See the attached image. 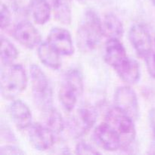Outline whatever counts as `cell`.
Listing matches in <instances>:
<instances>
[{"label":"cell","instance_id":"6da1fadb","mask_svg":"<svg viewBox=\"0 0 155 155\" xmlns=\"http://www.w3.org/2000/svg\"><path fill=\"white\" fill-rule=\"evenodd\" d=\"M102 36V21L95 10L88 9L77 29L79 48L83 52H90L100 43Z\"/></svg>","mask_w":155,"mask_h":155},{"label":"cell","instance_id":"7a4b0ae2","mask_svg":"<svg viewBox=\"0 0 155 155\" xmlns=\"http://www.w3.org/2000/svg\"><path fill=\"white\" fill-rule=\"evenodd\" d=\"M27 72L20 64L3 65L1 71V94L5 99L14 100L26 89Z\"/></svg>","mask_w":155,"mask_h":155},{"label":"cell","instance_id":"3957f363","mask_svg":"<svg viewBox=\"0 0 155 155\" xmlns=\"http://www.w3.org/2000/svg\"><path fill=\"white\" fill-rule=\"evenodd\" d=\"M32 92L35 104L40 110L46 112L53 108V92L49 80L37 64L30 67Z\"/></svg>","mask_w":155,"mask_h":155},{"label":"cell","instance_id":"277c9868","mask_svg":"<svg viewBox=\"0 0 155 155\" xmlns=\"http://www.w3.org/2000/svg\"><path fill=\"white\" fill-rule=\"evenodd\" d=\"M83 89L84 84L81 72L76 68L66 72L58 92L59 101L66 111L74 110L78 98L83 95Z\"/></svg>","mask_w":155,"mask_h":155},{"label":"cell","instance_id":"5b68a950","mask_svg":"<svg viewBox=\"0 0 155 155\" xmlns=\"http://www.w3.org/2000/svg\"><path fill=\"white\" fill-rule=\"evenodd\" d=\"M131 117L117 107L107 110L105 115V122L111 126L119 134L121 139V148H128L136 139V127Z\"/></svg>","mask_w":155,"mask_h":155},{"label":"cell","instance_id":"8992f818","mask_svg":"<svg viewBox=\"0 0 155 155\" xmlns=\"http://www.w3.org/2000/svg\"><path fill=\"white\" fill-rule=\"evenodd\" d=\"M98 114L90 105L81 106L68 122L70 134L75 139L86 135L95 124Z\"/></svg>","mask_w":155,"mask_h":155},{"label":"cell","instance_id":"52a82bcc","mask_svg":"<svg viewBox=\"0 0 155 155\" xmlns=\"http://www.w3.org/2000/svg\"><path fill=\"white\" fill-rule=\"evenodd\" d=\"M114 106L130 115L133 120H137L139 117V101L136 93L130 86H120L116 89Z\"/></svg>","mask_w":155,"mask_h":155},{"label":"cell","instance_id":"ba28073f","mask_svg":"<svg viewBox=\"0 0 155 155\" xmlns=\"http://www.w3.org/2000/svg\"><path fill=\"white\" fill-rule=\"evenodd\" d=\"M92 137L96 145L105 151H115L121 148L122 142L119 134L106 122L95 127Z\"/></svg>","mask_w":155,"mask_h":155},{"label":"cell","instance_id":"9c48e42d","mask_svg":"<svg viewBox=\"0 0 155 155\" xmlns=\"http://www.w3.org/2000/svg\"><path fill=\"white\" fill-rule=\"evenodd\" d=\"M56 135L47 127L39 123L32 124L28 129V138L30 145L38 151H46L55 143Z\"/></svg>","mask_w":155,"mask_h":155},{"label":"cell","instance_id":"30bf717a","mask_svg":"<svg viewBox=\"0 0 155 155\" xmlns=\"http://www.w3.org/2000/svg\"><path fill=\"white\" fill-rule=\"evenodd\" d=\"M129 39L136 54L145 58L152 51V40L149 30L143 24L133 25L129 32Z\"/></svg>","mask_w":155,"mask_h":155},{"label":"cell","instance_id":"8fae6325","mask_svg":"<svg viewBox=\"0 0 155 155\" xmlns=\"http://www.w3.org/2000/svg\"><path fill=\"white\" fill-rule=\"evenodd\" d=\"M15 39L21 45L29 49H33L39 46L42 37L39 30L30 22L23 21L15 25L13 30Z\"/></svg>","mask_w":155,"mask_h":155},{"label":"cell","instance_id":"7c38bea8","mask_svg":"<svg viewBox=\"0 0 155 155\" xmlns=\"http://www.w3.org/2000/svg\"><path fill=\"white\" fill-rule=\"evenodd\" d=\"M47 42L61 54L71 56L74 53V46L71 33L63 27H53L48 33Z\"/></svg>","mask_w":155,"mask_h":155},{"label":"cell","instance_id":"4fadbf2b","mask_svg":"<svg viewBox=\"0 0 155 155\" xmlns=\"http://www.w3.org/2000/svg\"><path fill=\"white\" fill-rule=\"evenodd\" d=\"M127 51L118 39H109L104 45V59L106 63L116 71L128 58Z\"/></svg>","mask_w":155,"mask_h":155},{"label":"cell","instance_id":"5bb4252c","mask_svg":"<svg viewBox=\"0 0 155 155\" xmlns=\"http://www.w3.org/2000/svg\"><path fill=\"white\" fill-rule=\"evenodd\" d=\"M9 114L12 122L18 130H28L32 125L31 110L28 105L21 100H13L9 106Z\"/></svg>","mask_w":155,"mask_h":155},{"label":"cell","instance_id":"9a60e30c","mask_svg":"<svg viewBox=\"0 0 155 155\" xmlns=\"http://www.w3.org/2000/svg\"><path fill=\"white\" fill-rule=\"evenodd\" d=\"M37 54L41 63L47 68L58 70L61 66V54L48 42H43L39 44Z\"/></svg>","mask_w":155,"mask_h":155},{"label":"cell","instance_id":"2e32d148","mask_svg":"<svg viewBox=\"0 0 155 155\" xmlns=\"http://www.w3.org/2000/svg\"><path fill=\"white\" fill-rule=\"evenodd\" d=\"M116 72L124 83L129 85L135 84L140 79V66L137 61L128 58L127 60L116 70Z\"/></svg>","mask_w":155,"mask_h":155},{"label":"cell","instance_id":"e0dca14e","mask_svg":"<svg viewBox=\"0 0 155 155\" xmlns=\"http://www.w3.org/2000/svg\"><path fill=\"white\" fill-rule=\"evenodd\" d=\"M102 31L103 35L108 39H120L124 33L122 21L114 14H107L102 21Z\"/></svg>","mask_w":155,"mask_h":155},{"label":"cell","instance_id":"ac0fdd59","mask_svg":"<svg viewBox=\"0 0 155 155\" xmlns=\"http://www.w3.org/2000/svg\"><path fill=\"white\" fill-rule=\"evenodd\" d=\"M51 8L44 0H32L29 12L36 24L42 25L50 19Z\"/></svg>","mask_w":155,"mask_h":155},{"label":"cell","instance_id":"d6986e66","mask_svg":"<svg viewBox=\"0 0 155 155\" xmlns=\"http://www.w3.org/2000/svg\"><path fill=\"white\" fill-rule=\"evenodd\" d=\"M0 54L2 64L3 65H9L15 64V61L18 58V51L9 39L2 36Z\"/></svg>","mask_w":155,"mask_h":155},{"label":"cell","instance_id":"ffe728a7","mask_svg":"<svg viewBox=\"0 0 155 155\" xmlns=\"http://www.w3.org/2000/svg\"><path fill=\"white\" fill-rule=\"evenodd\" d=\"M45 113L46 114L45 125L55 135L61 133L64 130L65 123L58 110L53 107Z\"/></svg>","mask_w":155,"mask_h":155},{"label":"cell","instance_id":"44dd1931","mask_svg":"<svg viewBox=\"0 0 155 155\" xmlns=\"http://www.w3.org/2000/svg\"><path fill=\"white\" fill-rule=\"evenodd\" d=\"M54 10L56 19L63 24H70L71 22V9L68 3L63 2Z\"/></svg>","mask_w":155,"mask_h":155},{"label":"cell","instance_id":"7402d4cb","mask_svg":"<svg viewBox=\"0 0 155 155\" xmlns=\"http://www.w3.org/2000/svg\"><path fill=\"white\" fill-rule=\"evenodd\" d=\"M11 21H12V15L8 7L2 3L1 8H0V24H1L2 30L7 29L10 26Z\"/></svg>","mask_w":155,"mask_h":155},{"label":"cell","instance_id":"603a6c76","mask_svg":"<svg viewBox=\"0 0 155 155\" xmlns=\"http://www.w3.org/2000/svg\"><path fill=\"white\" fill-rule=\"evenodd\" d=\"M76 154H100L92 145L86 142H80L76 145Z\"/></svg>","mask_w":155,"mask_h":155},{"label":"cell","instance_id":"cb8c5ba5","mask_svg":"<svg viewBox=\"0 0 155 155\" xmlns=\"http://www.w3.org/2000/svg\"><path fill=\"white\" fill-rule=\"evenodd\" d=\"M147 71L151 78L155 80V52L151 51L145 58Z\"/></svg>","mask_w":155,"mask_h":155},{"label":"cell","instance_id":"d4e9b609","mask_svg":"<svg viewBox=\"0 0 155 155\" xmlns=\"http://www.w3.org/2000/svg\"><path fill=\"white\" fill-rule=\"evenodd\" d=\"M25 154L21 148L15 145H7L0 148V155H23Z\"/></svg>","mask_w":155,"mask_h":155},{"label":"cell","instance_id":"484cf974","mask_svg":"<svg viewBox=\"0 0 155 155\" xmlns=\"http://www.w3.org/2000/svg\"><path fill=\"white\" fill-rule=\"evenodd\" d=\"M148 122L153 133H155V107L151 109L148 113Z\"/></svg>","mask_w":155,"mask_h":155},{"label":"cell","instance_id":"4316f807","mask_svg":"<svg viewBox=\"0 0 155 155\" xmlns=\"http://www.w3.org/2000/svg\"><path fill=\"white\" fill-rule=\"evenodd\" d=\"M51 8L55 9L56 8L58 7L61 2H63V0H44Z\"/></svg>","mask_w":155,"mask_h":155},{"label":"cell","instance_id":"83f0119b","mask_svg":"<svg viewBox=\"0 0 155 155\" xmlns=\"http://www.w3.org/2000/svg\"><path fill=\"white\" fill-rule=\"evenodd\" d=\"M150 154H155V133H153V139L150 147Z\"/></svg>","mask_w":155,"mask_h":155},{"label":"cell","instance_id":"f1b7e54d","mask_svg":"<svg viewBox=\"0 0 155 155\" xmlns=\"http://www.w3.org/2000/svg\"><path fill=\"white\" fill-rule=\"evenodd\" d=\"M150 2H151L154 5H155V0H150Z\"/></svg>","mask_w":155,"mask_h":155},{"label":"cell","instance_id":"f546056e","mask_svg":"<svg viewBox=\"0 0 155 155\" xmlns=\"http://www.w3.org/2000/svg\"><path fill=\"white\" fill-rule=\"evenodd\" d=\"M154 42H155V39H154Z\"/></svg>","mask_w":155,"mask_h":155}]
</instances>
